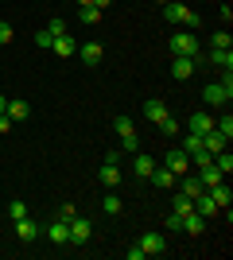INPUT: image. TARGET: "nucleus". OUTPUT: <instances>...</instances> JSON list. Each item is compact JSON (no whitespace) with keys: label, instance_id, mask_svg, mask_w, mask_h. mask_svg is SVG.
I'll list each match as a JSON object with an SVG mask.
<instances>
[{"label":"nucleus","instance_id":"obj_1","mask_svg":"<svg viewBox=\"0 0 233 260\" xmlns=\"http://www.w3.org/2000/svg\"><path fill=\"white\" fill-rule=\"evenodd\" d=\"M113 128H117V136H121V152H132L140 148V140H136V128H132V120L128 117H113Z\"/></svg>","mask_w":233,"mask_h":260},{"label":"nucleus","instance_id":"obj_2","mask_svg":"<svg viewBox=\"0 0 233 260\" xmlns=\"http://www.w3.org/2000/svg\"><path fill=\"white\" fill-rule=\"evenodd\" d=\"M167 47H171V54H187V58H198V35H190V31H175Z\"/></svg>","mask_w":233,"mask_h":260},{"label":"nucleus","instance_id":"obj_3","mask_svg":"<svg viewBox=\"0 0 233 260\" xmlns=\"http://www.w3.org/2000/svg\"><path fill=\"white\" fill-rule=\"evenodd\" d=\"M140 249H144V256H163V249H167V237L159 233V229H148L144 237L136 241Z\"/></svg>","mask_w":233,"mask_h":260},{"label":"nucleus","instance_id":"obj_4","mask_svg":"<svg viewBox=\"0 0 233 260\" xmlns=\"http://www.w3.org/2000/svg\"><path fill=\"white\" fill-rule=\"evenodd\" d=\"M93 237V225H89V217H70V245H86Z\"/></svg>","mask_w":233,"mask_h":260},{"label":"nucleus","instance_id":"obj_5","mask_svg":"<svg viewBox=\"0 0 233 260\" xmlns=\"http://www.w3.org/2000/svg\"><path fill=\"white\" fill-rule=\"evenodd\" d=\"M163 167L167 171H175V175H187L190 171V159L183 148H171V152H163Z\"/></svg>","mask_w":233,"mask_h":260},{"label":"nucleus","instance_id":"obj_6","mask_svg":"<svg viewBox=\"0 0 233 260\" xmlns=\"http://www.w3.org/2000/svg\"><path fill=\"white\" fill-rule=\"evenodd\" d=\"M43 233H47V241H51V245H70V221H62V217H55Z\"/></svg>","mask_w":233,"mask_h":260},{"label":"nucleus","instance_id":"obj_7","mask_svg":"<svg viewBox=\"0 0 233 260\" xmlns=\"http://www.w3.org/2000/svg\"><path fill=\"white\" fill-rule=\"evenodd\" d=\"M202 58H187V54H175V62H171V78H179V82H187L190 74H194V66H198Z\"/></svg>","mask_w":233,"mask_h":260},{"label":"nucleus","instance_id":"obj_8","mask_svg":"<svg viewBox=\"0 0 233 260\" xmlns=\"http://www.w3.org/2000/svg\"><path fill=\"white\" fill-rule=\"evenodd\" d=\"M148 183H152V186H163V190H175V183H179V175H175V171H167L163 163H155V171L148 175Z\"/></svg>","mask_w":233,"mask_h":260},{"label":"nucleus","instance_id":"obj_9","mask_svg":"<svg viewBox=\"0 0 233 260\" xmlns=\"http://www.w3.org/2000/svg\"><path fill=\"white\" fill-rule=\"evenodd\" d=\"M16 237H20L23 245L39 241V221H35V217H20V221H16Z\"/></svg>","mask_w":233,"mask_h":260},{"label":"nucleus","instance_id":"obj_10","mask_svg":"<svg viewBox=\"0 0 233 260\" xmlns=\"http://www.w3.org/2000/svg\"><path fill=\"white\" fill-rule=\"evenodd\" d=\"M206 194L214 198V206H218V210L233 206V190H229V186H225V179H222V183H214V186H206Z\"/></svg>","mask_w":233,"mask_h":260},{"label":"nucleus","instance_id":"obj_11","mask_svg":"<svg viewBox=\"0 0 233 260\" xmlns=\"http://www.w3.org/2000/svg\"><path fill=\"white\" fill-rule=\"evenodd\" d=\"M229 98H233V93L222 86V82H214V86H206V89H202V101H206V105H225Z\"/></svg>","mask_w":233,"mask_h":260},{"label":"nucleus","instance_id":"obj_12","mask_svg":"<svg viewBox=\"0 0 233 260\" xmlns=\"http://www.w3.org/2000/svg\"><path fill=\"white\" fill-rule=\"evenodd\" d=\"M4 113H8V120L16 124V120H27V117H31V105H27L23 98H8V109H4Z\"/></svg>","mask_w":233,"mask_h":260},{"label":"nucleus","instance_id":"obj_13","mask_svg":"<svg viewBox=\"0 0 233 260\" xmlns=\"http://www.w3.org/2000/svg\"><path fill=\"white\" fill-rule=\"evenodd\" d=\"M187 124H190V132H198V136H202V132H210V128H214V117L206 113V109H194Z\"/></svg>","mask_w":233,"mask_h":260},{"label":"nucleus","instance_id":"obj_14","mask_svg":"<svg viewBox=\"0 0 233 260\" xmlns=\"http://www.w3.org/2000/svg\"><path fill=\"white\" fill-rule=\"evenodd\" d=\"M78 54H82V62H86V66H97V62H101V54H105V47L93 39V43H82V51H78Z\"/></svg>","mask_w":233,"mask_h":260},{"label":"nucleus","instance_id":"obj_15","mask_svg":"<svg viewBox=\"0 0 233 260\" xmlns=\"http://www.w3.org/2000/svg\"><path fill=\"white\" fill-rule=\"evenodd\" d=\"M194 214H202V217H218V214H222V210L214 206V198L206 194V190H202V194L194 198Z\"/></svg>","mask_w":233,"mask_h":260},{"label":"nucleus","instance_id":"obj_16","mask_svg":"<svg viewBox=\"0 0 233 260\" xmlns=\"http://www.w3.org/2000/svg\"><path fill=\"white\" fill-rule=\"evenodd\" d=\"M167 113H171V109H167L163 101H155V98H152V101H144V117L152 120V124H159V120H163Z\"/></svg>","mask_w":233,"mask_h":260},{"label":"nucleus","instance_id":"obj_17","mask_svg":"<svg viewBox=\"0 0 233 260\" xmlns=\"http://www.w3.org/2000/svg\"><path fill=\"white\" fill-rule=\"evenodd\" d=\"M187 4H179V0H171V4H163V16H167V23H183L187 20Z\"/></svg>","mask_w":233,"mask_h":260},{"label":"nucleus","instance_id":"obj_18","mask_svg":"<svg viewBox=\"0 0 233 260\" xmlns=\"http://www.w3.org/2000/svg\"><path fill=\"white\" fill-rule=\"evenodd\" d=\"M183 229H187L190 237H198L202 229H206V217H202V214H194V210H190V214H183Z\"/></svg>","mask_w":233,"mask_h":260},{"label":"nucleus","instance_id":"obj_19","mask_svg":"<svg viewBox=\"0 0 233 260\" xmlns=\"http://www.w3.org/2000/svg\"><path fill=\"white\" fill-rule=\"evenodd\" d=\"M132 171H136V179H148V175L155 171V159H152V155H136V159H132Z\"/></svg>","mask_w":233,"mask_h":260},{"label":"nucleus","instance_id":"obj_20","mask_svg":"<svg viewBox=\"0 0 233 260\" xmlns=\"http://www.w3.org/2000/svg\"><path fill=\"white\" fill-rule=\"evenodd\" d=\"M97 179H101V186H117L121 183V171L113 167V163H101V171H97Z\"/></svg>","mask_w":233,"mask_h":260},{"label":"nucleus","instance_id":"obj_21","mask_svg":"<svg viewBox=\"0 0 233 260\" xmlns=\"http://www.w3.org/2000/svg\"><path fill=\"white\" fill-rule=\"evenodd\" d=\"M51 51H55V54H62V58H70V54H74V39H70V35H55Z\"/></svg>","mask_w":233,"mask_h":260},{"label":"nucleus","instance_id":"obj_22","mask_svg":"<svg viewBox=\"0 0 233 260\" xmlns=\"http://www.w3.org/2000/svg\"><path fill=\"white\" fill-rule=\"evenodd\" d=\"M78 20L86 23V27H97V23H101V8H93V4H86V8L78 12Z\"/></svg>","mask_w":233,"mask_h":260},{"label":"nucleus","instance_id":"obj_23","mask_svg":"<svg viewBox=\"0 0 233 260\" xmlns=\"http://www.w3.org/2000/svg\"><path fill=\"white\" fill-rule=\"evenodd\" d=\"M210 62L218 70H233V51H210Z\"/></svg>","mask_w":233,"mask_h":260},{"label":"nucleus","instance_id":"obj_24","mask_svg":"<svg viewBox=\"0 0 233 260\" xmlns=\"http://www.w3.org/2000/svg\"><path fill=\"white\" fill-rule=\"evenodd\" d=\"M101 214L117 217V214H121V198H117V194H105V198H101Z\"/></svg>","mask_w":233,"mask_h":260},{"label":"nucleus","instance_id":"obj_25","mask_svg":"<svg viewBox=\"0 0 233 260\" xmlns=\"http://www.w3.org/2000/svg\"><path fill=\"white\" fill-rule=\"evenodd\" d=\"M171 210H175V214H190V210H194V198H187L183 190H179L175 202H171Z\"/></svg>","mask_w":233,"mask_h":260},{"label":"nucleus","instance_id":"obj_26","mask_svg":"<svg viewBox=\"0 0 233 260\" xmlns=\"http://www.w3.org/2000/svg\"><path fill=\"white\" fill-rule=\"evenodd\" d=\"M214 167H218V171H222V175H229V171H233V155H229V152H225V148H222V152L214 155Z\"/></svg>","mask_w":233,"mask_h":260},{"label":"nucleus","instance_id":"obj_27","mask_svg":"<svg viewBox=\"0 0 233 260\" xmlns=\"http://www.w3.org/2000/svg\"><path fill=\"white\" fill-rule=\"evenodd\" d=\"M183 152H202V136H198V132H187V140H183Z\"/></svg>","mask_w":233,"mask_h":260},{"label":"nucleus","instance_id":"obj_28","mask_svg":"<svg viewBox=\"0 0 233 260\" xmlns=\"http://www.w3.org/2000/svg\"><path fill=\"white\" fill-rule=\"evenodd\" d=\"M47 31H51V35H70V23L62 20V16H55V20L47 23Z\"/></svg>","mask_w":233,"mask_h":260},{"label":"nucleus","instance_id":"obj_29","mask_svg":"<svg viewBox=\"0 0 233 260\" xmlns=\"http://www.w3.org/2000/svg\"><path fill=\"white\" fill-rule=\"evenodd\" d=\"M8 217H12V221H20V217H27V206H23L20 198H12V202H8Z\"/></svg>","mask_w":233,"mask_h":260},{"label":"nucleus","instance_id":"obj_30","mask_svg":"<svg viewBox=\"0 0 233 260\" xmlns=\"http://www.w3.org/2000/svg\"><path fill=\"white\" fill-rule=\"evenodd\" d=\"M51 43H55V35L47 31V27H43V31H35V47H39V51H51Z\"/></svg>","mask_w":233,"mask_h":260},{"label":"nucleus","instance_id":"obj_31","mask_svg":"<svg viewBox=\"0 0 233 260\" xmlns=\"http://www.w3.org/2000/svg\"><path fill=\"white\" fill-rule=\"evenodd\" d=\"M229 43H233L229 31H214V51H229Z\"/></svg>","mask_w":233,"mask_h":260},{"label":"nucleus","instance_id":"obj_32","mask_svg":"<svg viewBox=\"0 0 233 260\" xmlns=\"http://www.w3.org/2000/svg\"><path fill=\"white\" fill-rule=\"evenodd\" d=\"M163 229H167V233H175V229H183V214H175V210H171V214L163 217Z\"/></svg>","mask_w":233,"mask_h":260},{"label":"nucleus","instance_id":"obj_33","mask_svg":"<svg viewBox=\"0 0 233 260\" xmlns=\"http://www.w3.org/2000/svg\"><path fill=\"white\" fill-rule=\"evenodd\" d=\"M214 128H218V132H222V136H225V140H229V136H233V117H229V113H225L222 120H214Z\"/></svg>","mask_w":233,"mask_h":260},{"label":"nucleus","instance_id":"obj_34","mask_svg":"<svg viewBox=\"0 0 233 260\" xmlns=\"http://www.w3.org/2000/svg\"><path fill=\"white\" fill-rule=\"evenodd\" d=\"M12 35H16V31L8 27V20H0V47H8V43H12Z\"/></svg>","mask_w":233,"mask_h":260},{"label":"nucleus","instance_id":"obj_35","mask_svg":"<svg viewBox=\"0 0 233 260\" xmlns=\"http://www.w3.org/2000/svg\"><path fill=\"white\" fill-rule=\"evenodd\" d=\"M159 132H167V136H171V132H179V124H175V117H171V113L159 120Z\"/></svg>","mask_w":233,"mask_h":260},{"label":"nucleus","instance_id":"obj_36","mask_svg":"<svg viewBox=\"0 0 233 260\" xmlns=\"http://www.w3.org/2000/svg\"><path fill=\"white\" fill-rule=\"evenodd\" d=\"M121 148H113V152H105V155H101V163H113V167H117V163H121Z\"/></svg>","mask_w":233,"mask_h":260},{"label":"nucleus","instance_id":"obj_37","mask_svg":"<svg viewBox=\"0 0 233 260\" xmlns=\"http://www.w3.org/2000/svg\"><path fill=\"white\" fill-rule=\"evenodd\" d=\"M183 27H190V31H198V27H202V20L194 16V12H187V20H183Z\"/></svg>","mask_w":233,"mask_h":260},{"label":"nucleus","instance_id":"obj_38","mask_svg":"<svg viewBox=\"0 0 233 260\" xmlns=\"http://www.w3.org/2000/svg\"><path fill=\"white\" fill-rule=\"evenodd\" d=\"M74 214H78V210H74V206H70V202H66V206H58V214H55V217H62V221H70V217H74Z\"/></svg>","mask_w":233,"mask_h":260},{"label":"nucleus","instance_id":"obj_39","mask_svg":"<svg viewBox=\"0 0 233 260\" xmlns=\"http://www.w3.org/2000/svg\"><path fill=\"white\" fill-rule=\"evenodd\" d=\"M124 256H128V260H144V249H140V245H132V249L124 252Z\"/></svg>","mask_w":233,"mask_h":260},{"label":"nucleus","instance_id":"obj_40","mask_svg":"<svg viewBox=\"0 0 233 260\" xmlns=\"http://www.w3.org/2000/svg\"><path fill=\"white\" fill-rule=\"evenodd\" d=\"M12 128V120H8V113H0V136H4V132Z\"/></svg>","mask_w":233,"mask_h":260},{"label":"nucleus","instance_id":"obj_41","mask_svg":"<svg viewBox=\"0 0 233 260\" xmlns=\"http://www.w3.org/2000/svg\"><path fill=\"white\" fill-rule=\"evenodd\" d=\"M113 0H93V8H109Z\"/></svg>","mask_w":233,"mask_h":260},{"label":"nucleus","instance_id":"obj_42","mask_svg":"<svg viewBox=\"0 0 233 260\" xmlns=\"http://www.w3.org/2000/svg\"><path fill=\"white\" fill-rule=\"evenodd\" d=\"M4 109H8V93H0V113H4Z\"/></svg>","mask_w":233,"mask_h":260},{"label":"nucleus","instance_id":"obj_43","mask_svg":"<svg viewBox=\"0 0 233 260\" xmlns=\"http://www.w3.org/2000/svg\"><path fill=\"white\" fill-rule=\"evenodd\" d=\"M74 4H78V8H86V4H93V0H74Z\"/></svg>","mask_w":233,"mask_h":260},{"label":"nucleus","instance_id":"obj_44","mask_svg":"<svg viewBox=\"0 0 233 260\" xmlns=\"http://www.w3.org/2000/svg\"><path fill=\"white\" fill-rule=\"evenodd\" d=\"M159 4H171V0H159Z\"/></svg>","mask_w":233,"mask_h":260}]
</instances>
